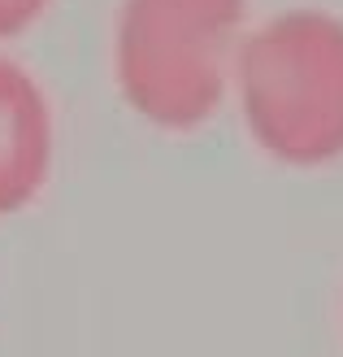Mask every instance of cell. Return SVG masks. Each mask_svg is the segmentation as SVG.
<instances>
[{"label": "cell", "instance_id": "cell-1", "mask_svg": "<svg viewBox=\"0 0 343 357\" xmlns=\"http://www.w3.org/2000/svg\"><path fill=\"white\" fill-rule=\"evenodd\" d=\"M230 87L265 157L313 170L343 157V17L282 9L244 35Z\"/></svg>", "mask_w": 343, "mask_h": 357}, {"label": "cell", "instance_id": "cell-2", "mask_svg": "<svg viewBox=\"0 0 343 357\" xmlns=\"http://www.w3.org/2000/svg\"><path fill=\"white\" fill-rule=\"evenodd\" d=\"M248 0H122L113 79L157 131H196L222 109L244 44Z\"/></svg>", "mask_w": 343, "mask_h": 357}, {"label": "cell", "instance_id": "cell-3", "mask_svg": "<svg viewBox=\"0 0 343 357\" xmlns=\"http://www.w3.org/2000/svg\"><path fill=\"white\" fill-rule=\"evenodd\" d=\"M52 166V114L22 66L0 57V213L22 209Z\"/></svg>", "mask_w": 343, "mask_h": 357}, {"label": "cell", "instance_id": "cell-4", "mask_svg": "<svg viewBox=\"0 0 343 357\" xmlns=\"http://www.w3.org/2000/svg\"><path fill=\"white\" fill-rule=\"evenodd\" d=\"M44 9H48V0H0V35L26 31Z\"/></svg>", "mask_w": 343, "mask_h": 357}]
</instances>
